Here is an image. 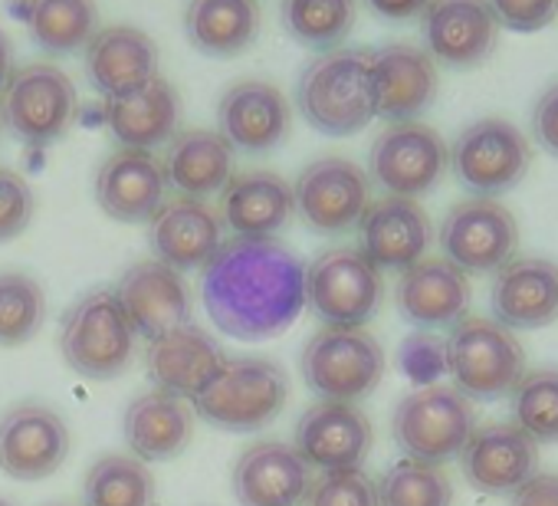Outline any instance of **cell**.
<instances>
[{
  "mask_svg": "<svg viewBox=\"0 0 558 506\" xmlns=\"http://www.w3.org/2000/svg\"><path fill=\"white\" fill-rule=\"evenodd\" d=\"M201 303L240 342L276 339L306 310V267L276 237H230L201 274Z\"/></svg>",
  "mask_w": 558,
  "mask_h": 506,
  "instance_id": "1",
  "label": "cell"
},
{
  "mask_svg": "<svg viewBox=\"0 0 558 506\" xmlns=\"http://www.w3.org/2000/svg\"><path fill=\"white\" fill-rule=\"evenodd\" d=\"M296 109L329 138L362 132L375 119L372 53L339 47L310 60L296 83Z\"/></svg>",
  "mask_w": 558,
  "mask_h": 506,
  "instance_id": "2",
  "label": "cell"
},
{
  "mask_svg": "<svg viewBox=\"0 0 558 506\" xmlns=\"http://www.w3.org/2000/svg\"><path fill=\"white\" fill-rule=\"evenodd\" d=\"M290 395V378L283 365L266 356H236L223 359L214 382L191 401L217 431L256 434L279 418Z\"/></svg>",
  "mask_w": 558,
  "mask_h": 506,
  "instance_id": "3",
  "label": "cell"
},
{
  "mask_svg": "<svg viewBox=\"0 0 558 506\" xmlns=\"http://www.w3.org/2000/svg\"><path fill=\"white\" fill-rule=\"evenodd\" d=\"M444 362L453 388L470 401H496L512 395L525 375V352L515 333L483 316H463L444 346Z\"/></svg>",
  "mask_w": 558,
  "mask_h": 506,
  "instance_id": "4",
  "label": "cell"
},
{
  "mask_svg": "<svg viewBox=\"0 0 558 506\" xmlns=\"http://www.w3.org/2000/svg\"><path fill=\"white\" fill-rule=\"evenodd\" d=\"M391 431L408 460L444 467L447 460L460 457L476 431V408L453 385H424L401 398Z\"/></svg>",
  "mask_w": 558,
  "mask_h": 506,
  "instance_id": "5",
  "label": "cell"
},
{
  "mask_svg": "<svg viewBox=\"0 0 558 506\" xmlns=\"http://www.w3.org/2000/svg\"><path fill=\"white\" fill-rule=\"evenodd\" d=\"M76 109V86L53 63L14 67L4 89H0V129H8L31 148L60 142L70 132Z\"/></svg>",
  "mask_w": 558,
  "mask_h": 506,
  "instance_id": "6",
  "label": "cell"
},
{
  "mask_svg": "<svg viewBox=\"0 0 558 506\" xmlns=\"http://www.w3.org/2000/svg\"><path fill=\"white\" fill-rule=\"evenodd\" d=\"M60 352L76 375L93 382H109L132 365L135 333L112 290H93L70 306Z\"/></svg>",
  "mask_w": 558,
  "mask_h": 506,
  "instance_id": "7",
  "label": "cell"
},
{
  "mask_svg": "<svg viewBox=\"0 0 558 506\" xmlns=\"http://www.w3.org/2000/svg\"><path fill=\"white\" fill-rule=\"evenodd\" d=\"M381 293V270L359 246H329L306 267V306L326 329H362Z\"/></svg>",
  "mask_w": 558,
  "mask_h": 506,
  "instance_id": "8",
  "label": "cell"
},
{
  "mask_svg": "<svg viewBox=\"0 0 558 506\" xmlns=\"http://www.w3.org/2000/svg\"><path fill=\"white\" fill-rule=\"evenodd\" d=\"M303 382L323 401H359L385 378V349L368 329H319L300 359Z\"/></svg>",
  "mask_w": 558,
  "mask_h": 506,
  "instance_id": "9",
  "label": "cell"
},
{
  "mask_svg": "<svg viewBox=\"0 0 558 506\" xmlns=\"http://www.w3.org/2000/svg\"><path fill=\"white\" fill-rule=\"evenodd\" d=\"M453 178L476 197H496L512 191L532 161L525 135L506 119H476L447 148Z\"/></svg>",
  "mask_w": 558,
  "mask_h": 506,
  "instance_id": "10",
  "label": "cell"
},
{
  "mask_svg": "<svg viewBox=\"0 0 558 506\" xmlns=\"http://www.w3.org/2000/svg\"><path fill=\"white\" fill-rule=\"evenodd\" d=\"M444 261L463 274H496L519 250V224L509 207L493 197H466L447 210L437 230Z\"/></svg>",
  "mask_w": 558,
  "mask_h": 506,
  "instance_id": "11",
  "label": "cell"
},
{
  "mask_svg": "<svg viewBox=\"0 0 558 506\" xmlns=\"http://www.w3.org/2000/svg\"><path fill=\"white\" fill-rule=\"evenodd\" d=\"M447 168V142L424 122H391L368 152V181L391 197L414 201L434 191Z\"/></svg>",
  "mask_w": 558,
  "mask_h": 506,
  "instance_id": "12",
  "label": "cell"
},
{
  "mask_svg": "<svg viewBox=\"0 0 558 506\" xmlns=\"http://www.w3.org/2000/svg\"><path fill=\"white\" fill-rule=\"evenodd\" d=\"M372 204L368 171L342 155L310 161L293 184V207L316 233H345L359 227Z\"/></svg>",
  "mask_w": 558,
  "mask_h": 506,
  "instance_id": "13",
  "label": "cell"
},
{
  "mask_svg": "<svg viewBox=\"0 0 558 506\" xmlns=\"http://www.w3.org/2000/svg\"><path fill=\"white\" fill-rule=\"evenodd\" d=\"M70 427L50 405L24 401L0 414V470L14 480H47L70 457Z\"/></svg>",
  "mask_w": 558,
  "mask_h": 506,
  "instance_id": "14",
  "label": "cell"
},
{
  "mask_svg": "<svg viewBox=\"0 0 558 506\" xmlns=\"http://www.w3.org/2000/svg\"><path fill=\"white\" fill-rule=\"evenodd\" d=\"M293 109L283 89L266 80H240L217 103V132L233 152L266 155L290 135Z\"/></svg>",
  "mask_w": 558,
  "mask_h": 506,
  "instance_id": "15",
  "label": "cell"
},
{
  "mask_svg": "<svg viewBox=\"0 0 558 506\" xmlns=\"http://www.w3.org/2000/svg\"><path fill=\"white\" fill-rule=\"evenodd\" d=\"M499 21L486 0H430L421 14V37L430 60L453 70L480 67L499 44Z\"/></svg>",
  "mask_w": 558,
  "mask_h": 506,
  "instance_id": "16",
  "label": "cell"
},
{
  "mask_svg": "<svg viewBox=\"0 0 558 506\" xmlns=\"http://www.w3.org/2000/svg\"><path fill=\"white\" fill-rule=\"evenodd\" d=\"M112 293H116L132 333L148 342L191 323V310H194L191 290H187L184 277L161 261L132 264Z\"/></svg>",
  "mask_w": 558,
  "mask_h": 506,
  "instance_id": "17",
  "label": "cell"
},
{
  "mask_svg": "<svg viewBox=\"0 0 558 506\" xmlns=\"http://www.w3.org/2000/svg\"><path fill=\"white\" fill-rule=\"evenodd\" d=\"M359 250L378 270L404 274L427 257L434 243V224L417 201L385 194L365 207L359 220Z\"/></svg>",
  "mask_w": 558,
  "mask_h": 506,
  "instance_id": "18",
  "label": "cell"
},
{
  "mask_svg": "<svg viewBox=\"0 0 558 506\" xmlns=\"http://www.w3.org/2000/svg\"><path fill=\"white\" fill-rule=\"evenodd\" d=\"M313 490V467L287 441H256L233 463L240 506H303Z\"/></svg>",
  "mask_w": 558,
  "mask_h": 506,
  "instance_id": "19",
  "label": "cell"
},
{
  "mask_svg": "<svg viewBox=\"0 0 558 506\" xmlns=\"http://www.w3.org/2000/svg\"><path fill=\"white\" fill-rule=\"evenodd\" d=\"M96 204L119 224H148L168 201V178L155 152L116 148L102 158L96 181Z\"/></svg>",
  "mask_w": 558,
  "mask_h": 506,
  "instance_id": "20",
  "label": "cell"
},
{
  "mask_svg": "<svg viewBox=\"0 0 558 506\" xmlns=\"http://www.w3.org/2000/svg\"><path fill=\"white\" fill-rule=\"evenodd\" d=\"M372 421L352 401H316L303 411L293 447L310 467L319 470H349L362 467L372 450Z\"/></svg>",
  "mask_w": 558,
  "mask_h": 506,
  "instance_id": "21",
  "label": "cell"
},
{
  "mask_svg": "<svg viewBox=\"0 0 558 506\" xmlns=\"http://www.w3.org/2000/svg\"><path fill=\"white\" fill-rule=\"evenodd\" d=\"M148 243L155 250V261L178 274L204 270L223 243V220L207 201L178 194L151 214Z\"/></svg>",
  "mask_w": 558,
  "mask_h": 506,
  "instance_id": "22",
  "label": "cell"
},
{
  "mask_svg": "<svg viewBox=\"0 0 558 506\" xmlns=\"http://www.w3.org/2000/svg\"><path fill=\"white\" fill-rule=\"evenodd\" d=\"M457 460L473 490L512 496L529 477L538 473V444L515 424H486L470 434Z\"/></svg>",
  "mask_w": 558,
  "mask_h": 506,
  "instance_id": "23",
  "label": "cell"
},
{
  "mask_svg": "<svg viewBox=\"0 0 558 506\" xmlns=\"http://www.w3.org/2000/svg\"><path fill=\"white\" fill-rule=\"evenodd\" d=\"M493 323L509 333H532L558 320V267L542 257H512L489 287Z\"/></svg>",
  "mask_w": 558,
  "mask_h": 506,
  "instance_id": "24",
  "label": "cell"
},
{
  "mask_svg": "<svg viewBox=\"0 0 558 506\" xmlns=\"http://www.w3.org/2000/svg\"><path fill=\"white\" fill-rule=\"evenodd\" d=\"M395 303L417 333L453 329L470 310V280L450 261L424 257L401 274Z\"/></svg>",
  "mask_w": 558,
  "mask_h": 506,
  "instance_id": "25",
  "label": "cell"
},
{
  "mask_svg": "<svg viewBox=\"0 0 558 506\" xmlns=\"http://www.w3.org/2000/svg\"><path fill=\"white\" fill-rule=\"evenodd\" d=\"M440 80L427 50L411 44H388L372 53L375 116L388 122H414L434 99Z\"/></svg>",
  "mask_w": 558,
  "mask_h": 506,
  "instance_id": "26",
  "label": "cell"
},
{
  "mask_svg": "<svg viewBox=\"0 0 558 506\" xmlns=\"http://www.w3.org/2000/svg\"><path fill=\"white\" fill-rule=\"evenodd\" d=\"M102 116H106L112 138L122 148L155 152L174 138L178 119H181V99L174 86L158 73L145 80L142 86L106 99Z\"/></svg>",
  "mask_w": 558,
  "mask_h": 506,
  "instance_id": "27",
  "label": "cell"
},
{
  "mask_svg": "<svg viewBox=\"0 0 558 506\" xmlns=\"http://www.w3.org/2000/svg\"><path fill=\"white\" fill-rule=\"evenodd\" d=\"M223 349L214 342L210 333H204L201 326L187 323L178 326L158 339L148 342L145 362H148V375L161 391H171L178 398L194 401L220 372L223 365Z\"/></svg>",
  "mask_w": 558,
  "mask_h": 506,
  "instance_id": "28",
  "label": "cell"
},
{
  "mask_svg": "<svg viewBox=\"0 0 558 506\" xmlns=\"http://www.w3.org/2000/svg\"><path fill=\"white\" fill-rule=\"evenodd\" d=\"M83 63L93 89L102 93V99H112L158 76V47L138 27L109 24L93 34L83 50Z\"/></svg>",
  "mask_w": 558,
  "mask_h": 506,
  "instance_id": "29",
  "label": "cell"
},
{
  "mask_svg": "<svg viewBox=\"0 0 558 506\" xmlns=\"http://www.w3.org/2000/svg\"><path fill=\"white\" fill-rule=\"evenodd\" d=\"M293 184L266 168L230 174L220 191V220L233 237H272L293 217Z\"/></svg>",
  "mask_w": 558,
  "mask_h": 506,
  "instance_id": "30",
  "label": "cell"
},
{
  "mask_svg": "<svg viewBox=\"0 0 558 506\" xmlns=\"http://www.w3.org/2000/svg\"><path fill=\"white\" fill-rule=\"evenodd\" d=\"M125 444L138 460H174L194 437V405L171 391H145L125 408Z\"/></svg>",
  "mask_w": 558,
  "mask_h": 506,
  "instance_id": "31",
  "label": "cell"
},
{
  "mask_svg": "<svg viewBox=\"0 0 558 506\" xmlns=\"http://www.w3.org/2000/svg\"><path fill=\"white\" fill-rule=\"evenodd\" d=\"M168 188L181 197H210L220 194L233 174V148L214 129H184L165 148L161 158Z\"/></svg>",
  "mask_w": 558,
  "mask_h": 506,
  "instance_id": "32",
  "label": "cell"
},
{
  "mask_svg": "<svg viewBox=\"0 0 558 506\" xmlns=\"http://www.w3.org/2000/svg\"><path fill=\"white\" fill-rule=\"evenodd\" d=\"M259 34L256 0H187L184 37L187 44L214 60L240 57Z\"/></svg>",
  "mask_w": 558,
  "mask_h": 506,
  "instance_id": "33",
  "label": "cell"
},
{
  "mask_svg": "<svg viewBox=\"0 0 558 506\" xmlns=\"http://www.w3.org/2000/svg\"><path fill=\"white\" fill-rule=\"evenodd\" d=\"M99 14L93 0H27L31 40L50 57H70L86 50L99 31Z\"/></svg>",
  "mask_w": 558,
  "mask_h": 506,
  "instance_id": "34",
  "label": "cell"
},
{
  "mask_svg": "<svg viewBox=\"0 0 558 506\" xmlns=\"http://www.w3.org/2000/svg\"><path fill=\"white\" fill-rule=\"evenodd\" d=\"M355 0H279L283 31L310 50H339L355 27Z\"/></svg>",
  "mask_w": 558,
  "mask_h": 506,
  "instance_id": "35",
  "label": "cell"
},
{
  "mask_svg": "<svg viewBox=\"0 0 558 506\" xmlns=\"http://www.w3.org/2000/svg\"><path fill=\"white\" fill-rule=\"evenodd\" d=\"M83 506H155V477L132 454H106L83 480Z\"/></svg>",
  "mask_w": 558,
  "mask_h": 506,
  "instance_id": "36",
  "label": "cell"
},
{
  "mask_svg": "<svg viewBox=\"0 0 558 506\" xmlns=\"http://www.w3.org/2000/svg\"><path fill=\"white\" fill-rule=\"evenodd\" d=\"M47 320L44 287L21 270L0 274V346H24L31 342Z\"/></svg>",
  "mask_w": 558,
  "mask_h": 506,
  "instance_id": "37",
  "label": "cell"
},
{
  "mask_svg": "<svg viewBox=\"0 0 558 506\" xmlns=\"http://www.w3.org/2000/svg\"><path fill=\"white\" fill-rule=\"evenodd\" d=\"M512 424L535 444H558V372H525L512 388Z\"/></svg>",
  "mask_w": 558,
  "mask_h": 506,
  "instance_id": "38",
  "label": "cell"
},
{
  "mask_svg": "<svg viewBox=\"0 0 558 506\" xmlns=\"http://www.w3.org/2000/svg\"><path fill=\"white\" fill-rule=\"evenodd\" d=\"M453 486L444 467L398 460L378 480V506H450Z\"/></svg>",
  "mask_w": 558,
  "mask_h": 506,
  "instance_id": "39",
  "label": "cell"
},
{
  "mask_svg": "<svg viewBox=\"0 0 558 506\" xmlns=\"http://www.w3.org/2000/svg\"><path fill=\"white\" fill-rule=\"evenodd\" d=\"M310 506H378V483L362 470H329L319 480H313Z\"/></svg>",
  "mask_w": 558,
  "mask_h": 506,
  "instance_id": "40",
  "label": "cell"
},
{
  "mask_svg": "<svg viewBox=\"0 0 558 506\" xmlns=\"http://www.w3.org/2000/svg\"><path fill=\"white\" fill-rule=\"evenodd\" d=\"M34 191L24 174L0 165V243L21 237L34 220Z\"/></svg>",
  "mask_w": 558,
  "mask_h": 506,
  "instance_id": "41",
  "label": "cell"
},
{
  "mask_svg": "<svg viewBox=\"0 0 558 506\" xmlns=\"http://www.w3.org/2000/svg\"><path fill=\"white\" fill-rule=\"evenodd\" d=\"M499 27L515 34H535L558 17V0H486Z\"/></svg>",
  "mask_w": 558,
  "mask_h": 506,
  "instance_id": "42",
  "label": "cell"
},
{
  "mask_svg": "<svg viewBox=\"0 0 558 506\" xmlns=\"http://www.w3.org/2000/svg\"><path fill=\"white\" fill-rule=\"evenodd\" d=\"M401 369L414 378V382H437L440 372H447L444 362V346L430 336V333H417L401 346Z\"/></svg>",
  "mask_w": 558,
  "mask_h": 506,
  "instance_id": "43",
  "label": "cell"
},
{
  "mask_svg": "<svg viewBox=\"0 0 558 506\" xmlns=\"http://www.w3.org/2000/svg\"><path fill=\"white\" fill-rule=\"evenodd\" d=\"M532 138L545 155L558 158V83H551L532 106Z\"/></svg>",
  "mask_w": 558,
  "mask_h": 506,
  "instance_id": "44",
  "label": "cell"
},
{
  "mask_svg": "<svg viewBox=\"0 0 558 506\" xmlns=\"http://www.w3.org/2000/svg\"><path fill=\"white\" fill-rule=\"evenodd\" d=\"M509 506H558V473L529 477L509 499Z\"/></svg>",
  "mask_w": 558,
  "mask_h": 506,
  "instance_id": "45",
  "label": "cell"
},
{
  "mask_svg": "<svg viewBox=\"0 0 558 506\" xmlns=\"http://www.w3.org/2000/svg\"><path fill=\"white\" fill-rule=\"evenodd\" d=\"M430 0H365V8L381 21H414L427 11Z\"/></svg>",
  "mask_w": 558,
  "mask_h": 506,
  "instance_id": "46",
  "label": "cell"
},
{
  "mask_svg": "<svg viewBox=\"0 0 558 506\" xmlns=\"http://www.w3.org/2000/svg\"><path fill=\"white\" fill-rule=\"evenodd\" d=\"M11 73H14V44L4 31H0V89H4Z\"/></svg>",
  "mask_w": 558,
  "mask_h": 506,
  "instance_id": "47",
  "label": "cell"
},
{
  "mask_svg": "<svg viewBox=\"0 0 558 506\" xmlns=\"http://www.w3.org/2000/svg\"><path fill=\"white\" fill-rule=\"evenodd\" d=\"M0 506H11V503H8V499H0Z\"/></svg>",
  "mask_w": 558,
  "mask_h": 506,
  "instance_id": "48",
  "label": "cell"
}]
</instances>
